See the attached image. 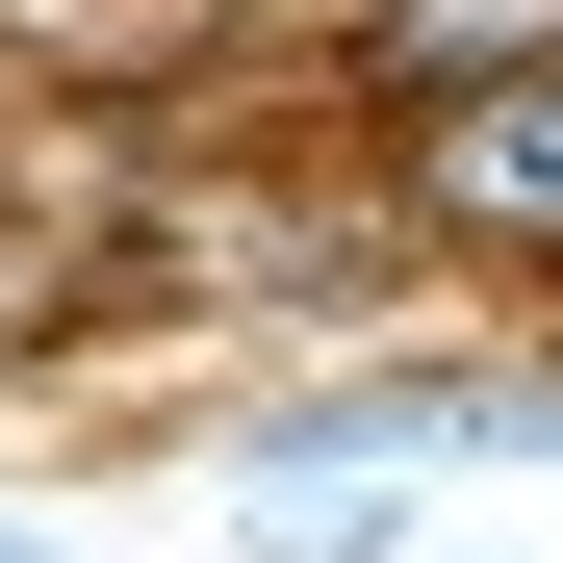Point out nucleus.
Returning a JSON list of instances; mask_svg holds the SVG:
<instances>
[{
    "label": "nucleus",
    "mask_w": 563,
    "mask_h": 563,
    "mask_svg": "<svg viewBox=\"0 0 563 563\" xmlns=\"http://www.w3.org/2000/svg\"><path fill=\"white\" fill-rule=\"evenodd\" d=\"M487 179H512V206H563V103H538V129H487Z\"/></svg>",
    "instance_id": "obj_1"
}]
</instances>
